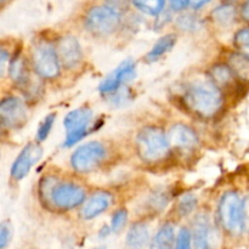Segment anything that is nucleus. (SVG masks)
Returning <instances> with one entry per match:
<instances>
[{
    "label": "nucleus",
    "instance_id": "9",
    "mask_svg": "<svg viewBox=\"0 0 249 249\" xmlns=\"http://www.w3.org/2000/svg\"><path fill=\"white\" fill-rule=\"evenodd\" d=\"M27 121V107L19 97L9 96L0 101V123L9 128H18Z\"/></svg>",
    "mask_w": 249,
    "mask_h": 249
},
{
    "label": "nucleus",
    "instance_id": "27",
    "mask_svg": "<svg viewBox=\"0 0 249 249\" xmlns=\"http://www.w3.org/2000/svg\"><path fill=\"white\" fill-rule=\"evenodd\" d=\"M104 4L107 5L108 7H111L112 10H114L116 12H118L119 15L125 14L126 11H129L131 5V0H104Z\"/></svg>",
    "mask_w": 249,
    "mask_h": 249
},
{
    "label": "nucleus",
    "instance_id": "24",
    "mask_svg": "<svg viewBox=\"0 0 249 249\" xmlns=\"http://www.w3.org/2000/svg\"><path fill=\"white\" fill-rule=\"evenodd\" d=\"M55 113L48 114V116L43 119V122H41L40 125H39L38 131H36V138H38L39 141H44L48 138L49 134H50L51 131V128H53V123H55Z\"/></svg>",
    "mask_w": 249,
    "mask_h": 249
},
{
    "label": "nucleus",
    "instance_id": "18",
    "mask_svg": "<svg viewBox=\"0 0 249 249\" xmlns=\"http://www.w3.org/2000/svg\"><path fill=\"white\" fill-rule=\"evenodd\" d=\"M228 66L236 78L249 84V56L233 53L229 56Z\"/></svg>",
    "mask_w": 249,
    "mask_h": 249
},
{
    "label": "nucleus",
    "instance_id": "5",
    "mask_svg": "<svg viewBox=\"0 0 249 249\" xmlns=\"http://www.w3.org/2000/svg\"><path fill=\"white\" fill-rule=\"evenodd\" d=\"M32 66L44 79H55L60 75L61 65L56 48L49 41H39L32 49Z\"/></svg>",
    "mask_w": 249,
    "mask_h": 249
},
{
    "label": "nucleus",
    "instance_id": "1",
    "mask_svg": "<svg viewBox=\"0 0 249 249\" xmlns=\"http://www.w3.org/2000/svg\"><path fill=\"white\" fill-rule=\"evenodd\" d=\"M182 102L196 116L213 118L221 111L224 97L221 90L212 80H197L187 85Z\"/></svg>",
    "mask_w": 249,
    "mask_h": 249
},
{
    "label": "nucleus",
    "instance_id": "33",
    "mask_svg": "<svg viewBox=\"0 0 249 249\" xmlns=\"http://www.w3.org/2000/svg\"><path fill=\"white\" fill-rule=\"evenodd\" d=\"M211 1L212 0H186V4H187V6H190L191 9L198 10Z\"/></svg>",
    "mask_w": 249,
    "mask_h": 249
},
{
    "label": "nucleus",
    "instance_id": "29",
    "mask_svg": "<svg viewBox=\"0 0 249 249\" xmlns=\"http://www.w3.org/2000/svg\"><path fill=\"white\" fill-rule=\"evenodd\" d=\"M191 232L187 229H181L177 238L175 249H191Z\"/></svg>",
    "mask_w": 249,
    "mask_h": 249
},
{
    "label": "nucleus",
    "instance_id": "8",
    "mask_svg": "<svg viewBox=\"0 0 249 249\" xmlns=\"http://www.w3.org/2000/svg\"><path fill=\"white\" fill-rule=\"evenodd\" d=\"M92 116H94V113L89 107H80V108L70 112L65 117L63 125L67 130L65 146L68 147V146L74 145L87 135Z\"/></svg>",
    "mask_w": 249,
    "mask_h": 249
},
{
    "label": "nucleus",
    "instance_id": "20",
    "mask_svg": "<svg viewBox=\"0 0 249 249\" xmlns=\"http://www.w3.org/2000/svg\"><path fill=\"white\" fill-rule=\"evenodd\" d=\"M174 228L169 224L163 226L156 237L153 238V242L151 245V249H173L174 247Z\"/></svg>",
    "mask_w": 249,
    "mask_h": 249
},
{
    "label": "nucleus",
    "instance_id": "37",
    "mask_svg": "<svg viewBox=\"0 0 249 249\" xmlns=\"http://www.w3.org/2000/svg\"><path fill=\"white\" fill-rule=\"evenodd\" d=\"M248 16H249V9H248Z\"/></svg>",
    "mask_w": 249,
    "mask_h": 249
},
{
    "label": "nucleus",
    "instance_id": "10",
    "mask_svg": "<svg viewBox=\"0 0 249 249\" xmlns=\"http://www.w3.org/2000/svg\"><path fill=\"white\" fill-rule=\"evenodd\" d=\"M60 65L67 70H74L82 63L83 51L78 39L73 36H63L56 46Z\"/></svg>",
    "mask_w": 249,
    "mask_h": 249
},
{
    "label": "nucleus",
    "instance_id": "32",
    "mask_svg": "<svg viewBox=\"0 0 249 249\" xmlns=\"http://www.w3.org/2000/svg\"><path fill=\"white\" fill-rule=\"evenodd\" d=\"M242 231L249 233V197L242 201Z\"/></svg>",
    "mask_w": 249,
    "mask_h": 249
},
{
    "label": "nucleus",
    "instance_id": "34",
    "mask_svg": "<svg viewBox=\"0 0 249 249\" xmlns=\"http://www.w3.org/2000/svg\"><path fill=\"white\" fill-rule=\"evenodd\" d=\"M167 1L169 2L172 9L175 10V11H181L187 6L186 0H167Z\"/></svg>",
    "mask_w": 249,
    "mask_h": 249
},
{
    "label": "nucleus",
    "instance_id": "36",
    "mask_svg": "<svg viewBox=\"0 0 249 249\" xmlns=\"http://www.w3.org/2000/svg\"><path fill=\"white\" fill-rule=\"evenodd\" d=\"M97 249H105L104 247H101V248H97Z\"/></svg>",
    "mask_w": 249,
    "mask_h": 249
},
{
    "label": "nucleus",
    "instance_id": "15",
    "mask_svg": "<svg viewBox=\"0 0 249 249\" xmlns=\"http://www.w3.org/2000/svg\"><path fill=\"white\" fill-rule=\"evenodd\" d=\"M9 73L15 84L27 91L33 88L31 85V72H29L28 65L23 56L18 55L10 62Z\"/></svg>",
    "mask_w": 249,
    "mask_h": 249
},
{
    "label": "nucleus",
    "instance_id": "28",
    "mask_svg": "<svg viewBox=\"0 0 249 249\" xmlns=\"http://www.w3.org/2000/svg\"><path fill=\"white\" fill-rule=\"evenodd\" d=\"M126 218H128V214H126L125 209H119V211H117L113 214V216H112L111 230L114 231V232L121 230L124 226V224H125Z\"/></svg>",
    "mask_w": 249,
    "mask_h": 249
},
{
    "label": "nucleus",
    "instance_id": "6",
    "mask_svg": "<svg viewBox=\"0 0 249 249\" xmlns=\"http://www.w3.org/2000/svg\"><path fill=\"white\" fill-rule=\"evenodd\" d=\"M219 220L228 232H242V201L236 192H226L219 202Z\"/></svg>",
    "mask_w": 249,
    "mask_h": 249
},
{
    "label": "nucleus",
    "instance_id": "22",
    "mask_svg": "<svg viewBox=\"0 0 249 249\" xmlns=\"http://www.w3.org/2000/svg\"><path fill=\"white\" fill-rule=\"evenodd\" d=\"M131 4L143 14L158 16L164 10L165 0H131Z\"/></svg>",
    "mask_w": 249,
    "mask_h": 249
},
{
    "label": "nucleus",
    "instance_id": "25",
    "mask_svg": "<svg viewBox=\"0 0 249 249\" xmlns=\"http://www.w3.org/2000/svg\"><path fill=\"white\" fill-rule=\"evenodd\" d=\"M196 204L197 199L194 195H185V196L180 199L179 204H178V212L180 213V215H187V214H190L194 211Z\"/></svg>",
    "mask_w": 249,
    "mask_h": 249
},
{
    "label": "nucleus",
    "instance_id": "31",
    "mask_svg": "<svg viewBox=\"0 0 249 249\" xmlns=\"http://www.w3.org/2000/svg\"><path fill=\"white\" fill-rule=\"evenodd\" d=\"M10 62V53L6 48L0 45V77L5 74Z\"/></svg>",
    "mask_w": 249,
    "mask_h": 249
},
{
    "label": "nucleus",
    "instance_id": "11",
    "mask_svg": "<svg viewBox=\"0 0 249 249\" xmlns=\"http://www.w3.org/2000/svg\"><path fill=\"white\" fill-rule=\"evenodd\" d=\"M40 146L38 143H28L23 150L21 151L18 156L15 160L14 164L11 167V178L16 181L22 180L28 175L31 172V168L33 167L34 163L38 162L41 157Z\"/></svg>",
    "mask_w": 249,
    "mask_h": 249
},
{
    "label": "nucleus",
    "instance_id": "23",
    "mask_svg": "<svg viewBox=\"0 0 249 249\" xmlns=\"http://www.w3.org/2000/svg\"><path fill=\"white\" fill-rule=\"evenodd\" d=\"M235 45L241 53L249 56V28H242L236 33Z\"/></svg>",
    "mask_w": 249,
    "mask_h": 249
},
{
    "label": "nucleus",
    "instance_id": "7",
    "mask_svg": "<svg viewBox=\"0 0 249 249\" xmlns=\"http://www.w3.org/2000/svg\"><path fill=\"white\" fill-rule=\"evenodd\" d=\"M106 148L100 142H88L74 151L71 164L77 173L87 174L99 167L106 158Z\"/></svg>",
    "mask_w": 249,
    "mask_h": 249
},
{
    "label": "nucleus",
    "instance_id": "16",
    "mask_svg": "<svg viewBox=\"0 0 249 249\" xmlns=\"http://www.w3.org/2000/svg\"><path fill=\"white\" fill-rule=\"evenodd\" d=\"M194 241L196 249H212L213 233L206 216H198L194 226Z\"/></svg>",
    "mask_w": 249,
    "mask_h": 249
},
{
    "label": "nucleus",
    "instance_id": "19",
    "mask_svg": "<svg viewBox=\"0 0 249 249\" xmlns=\"http://www.w3.org/2000/svg\"><path fill=\"white\" fill-rule=\"evenodd\" d=\"M175 41H177V36L175 34H168L164 36L163 38H160L157 43L153 45V48L151 49L150 53L146 56V60L148 62H155L158 58L162 57L163 55L168 53V51L172 50L175 45Z\"/></svg>",
    "mask_w": 249,
    "mask_h": 249
},
{
    "label": "nucleus",
    "instance_id": "4",
    "mask_svg": "<svg viewBox=\"0 0 249 249\" xmlns=\"http://www.w3.org/2000/svg\"><path fill=\"white\" fill-rule=\"evenodd\" d=\"M121 15L105 4L90 7L85 14L84 18L88 31L100 36L114 33L121 26Z\"/></svg>",
    "mask_w": 249,
    "mask_h": 249
},
{
    "label": "nucleus",
    "instance_id": "35",
    "mask_svg": "<svg viewBox=\"0 0 249 249\" xmlns=\"http://www.w3.org/2000/svg\"><path fill=\"white\" fill-rule=\"evenodd\" d=\"M9 1V0H0V4H4V2Z\"/></svg>",
    "mask_w": 249,
    "mask_h": 249
},
{
    "label": "nucleus",
    "instance_id": "17",
    "mask_svg": "<svg viewBox=\"0 0 249 249\" xmlns=\"http://www.w3.org/2000/svg\"><path fill=\"white\" fill-rule=\"evenodd\" d=\"M150 241V232L146 224H134L126 235V246L130 249H142Z\"/></svg>",
    "mask_w": 249,
    "mask_h": 249
},
{
    "label": "nucleus",
    "instance_id": "30",
    "mask_svg": "<svg viewBox=\"0 0 249 249\" xmlns=\"http://www.w3.org/2000/svg\"><path fill=\"white\" fill-rule=\"evenodd\" d=\"M11 238V228L7 221L0 223V249L5 248Z\"/></svg>",
    "mask_w": 249,
    "mask_h": 249
},
{
    "label": "nucleus",
    "instance_id": "2",
    "mask_svg": "<svg viewBox=\"0 0 249 249\" xmlns=\"http://www.w3.org/2000/svg\"><path fill=\"white\" fill-rule=\"evenodd\" d=\"M136 151L143 162H162L170 151L167 134L158 126H145L136 138Z\"/></svg>",
    "mask_w": 249,
    "mask_h": 249
},
{
    "label": "nucleus",
    "instance_id": "12",
    "mask_svg": "<svg viewBox=\"0 0 249 249\" xmlns=\"http://www.w3.org/2000/svg\"><path fill=\"white\" fill-rule=\"evenodd\" d=\"M135 63L131 60L124 61L123 63H121V65L116 68V71H114L113 73H111V74L101 83V85H100V91L105 95L111 94V92L116 91L119 88H122L123 84H125V83L134 79V78H135Z\"/></svg>",
    "mask_w": 249,
    "mask_h": 249
},
{
    "label": "nucleus",
    "instance_id": "21",
    "mask_svg": "<svg viewBox=\"0 0 249 249\" xmlns=\"http://www.w3.org/2000/svg\"><path fill=\"white\" fill-rule=\"evenodd\" d=\"M233 73L228 65H216L211 70V80L221 90V88L229 87L233 82Z\"/></svg>",
    "mask_w": 249,
    "mask_h": 249
},
{
    "label": "nucleus",
    "instance_id": "13",
    "mask_svg": "<svg viewBox=\"0 0 249 249\" xmlns=\"http://www.w3.org/2000/svg\"><path fill=\"white\" fill-rule=\"evenodd\" d=\"M167 136L170 147L181 152L192 151L198 145V136L196 131L186 124H174Z\"/></svg>",
    "mask_w": 249,
    "mask_h": 249
},
{
    "label": "nucleus",
    "instance_id": "3",
    "mask_svg": "<svg viewBox=\"0 0 249 249\" xmlns=\"http://www.w3.org/2000/svg\"><path fill=\"white\" fill-rule=\"evenodd\" d=\"M41 195L60 211H71L79 207L85 201V190L74 182H53L46 179V184L41 185Z\"/></svg>",
    "mask_w": 249,
    "mask_h": 249
},
{
    "label": "nucleus",
    "instance_id": "26",
    "mask_svg": "<svg viewBox=\"0 0 249 249\" xmlns=\"http://www.w3.org/2000/svg\"><path fill=\"white\" fill-rule=\"evenodd\" d=\"M213 16L216 21L225 23V22H230L233 18L235 10L230 5H223V6H219L218 9L214 10Z\"/></svg>",
    "mask_w": 249,
    "mask_h": 249
},
{
    "label": "nucleus",
    "instance_id": "14",
    "mask_svg": "<svg viewBox=\"0 0 249 249\" xmlns=\"http://www.w3.org/2000/svg\"><path fill=\"white\" fill-rule=\"evenodd\" d=\"M113 202V196L109 192L100 191L91 195L85 203H83V208L80 211V215L85 220H91L100 214L106 212Z\"/></svg>",
    "mask_w": 249,
    "mask_h": 249
}]
</instances>
